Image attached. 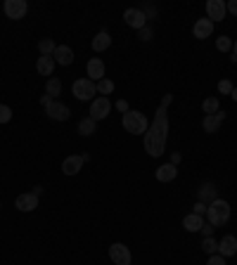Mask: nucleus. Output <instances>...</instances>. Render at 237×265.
<instances>
[{"label":"nucleus","mask_w":237,"mask_h":265,"mask_svg":"<svg viewBox=\"0 0 237 265\" xmlns=\"http://www.w3.org/2000/svg\"><path fill=\"white\" fill-rule=\"evenodd\" d=\"M171 100H173L171 93H166L162 97V102L157 106V116H154V121L150 123L147 133H145V152L150 157H162L164 154L166 138H169V114H166V109L171 105Z\"/></svg>","instance_id":"nucleus-1"},{"label":"nucleus","mask_w":237,"mask_h":265,"mask_svg":"<svg viewBox=\"0 0 237 265\" xmlns=\"http://www.w3.org/2000/svg\"><path fill=\"white\" fill-rule=\"evenodd\" d=\"M230 204L226 199H216L206 206V218H209V225H214V227H223V225L230 220Z\"/></svg>","instance_id":"nucleus-2"},{"label":"nucleus","mask_w":237,"mask_h":265,"mask_svg":"<svg viewBox=\"0 0 237 265\" xmlns=\"http://www.w3.org/2000/svg\"><path fill=\"white\" fill-rule=\"evenodd\" d=\"M123 128L128 130L130 135H145L147 133V128H150V123H147V118H145V114H140V111H126L123 114Z\"/></svg>","instance_id":"nucleus-3"},{"label":"nucleus","mask_w":237,"mask_h":265,"mask_svg":"<svg viewBox=\"0 0 237 265\" xmlns=\"http://www.w3.org/2000/svg\"><path fill=\"white\" fill-rule=\"evenodd\" d=\"M71 93H74L76 100L88 102V100H93V97L97 95V88L90 78H78V81H74V85H71Z\"/></svg>","instance_id":"nucleus-4"},{"label":"nucleus","mask_w":237,"mask_h":265,"mask_svg":"<svg viewBox=\"0 0 237 265\" xmlns=\"http://www.w3.org/2000/svg\"><path fill=\"white\" fill-rule=\"evenodd\" d=\"M45 114L53 118V121H69V116H71V109H69L64 102H59V100H53L50 105L45 106Z\"/></svg>","instance_id":"nucleus-5"},{"label":"nucleus","mask_w":237,"mask_h":265,"mask_svg":"<svg viewBox=\"0 0 237 265\" xmlns=\"http://www.w3.org/2000/svg\"><path fill=\"white\" fill-rule=\"evenodd\" d=\"M109 111H112V102H109L107 97H97L93 100V105H90V118L93 121H102V118L109 116Z\"/></svg>","instance_id":"nucleus-6"},{"label":"nucleus","mask_w":237,"mask_h":265,"mask_svg":"<svg viewBox=\"0 0 237 265\" xmlns=\"http://www.w3.org/2000/svg\"><path fill=\"white\" fill-rule=\"evenodd\" d=\"M2 10L7 14V19H24V14L29 12V5L24 0H5Z\"/></svg>","instance_id":"nucleus-7"},{"label":"nucleus","mask_w":237,"mask_h":265,"mask_svg":"<svg viewBox=\"0 0 237 265\" xmlns=\"http://www.w3.org/2000/svg\"><path fill=\"white\" fill-rule=\"evenodd\" d=\"M226 2L223 0H209L206 2V19H211L214 24H218V21H223L226 19Z\"/></svg>","instance_id":"nucleus-8"},{"label":"nucleus","mask_w":237,"mask_h":265,"mask_svg":"<svg viewBox=\"0 0 237 265\" xmlns=\"http://www.w3.org/2000/svg\"><path fill=\"white\" fill-rule=\"evenodd\" d=\"M109 258L114 265H130V251L126 244H112L109 246Z\"/></svg>","instance_id":"nucleus-9"},{"label":"nucleus","mask_w":237,"mask_h":265,"mask_svg":"<svg viewBox=\"0 0 237 265\" xmlns=\"http://www.w3.org/2000/svg\"><path fill=\"white\" fill-rule=\"evenodd\" d=\"M123 19H126V24H128L130 29H135V31H140L142 26H147V17H145L142 10H138V7H130V10L123 12Z\"/></svg>","instance_id":"nucleus-10"},{"label":"nucleus","mask_w":237,"mask_h":265,"mask_svg":"<svg viewBox=\"0 0 237 265\" xmlns=\"http://www.w3.org/2000/svg\"><path fill=\"white\" fill-rule=\"evenodd\" d=\"M14 206H17L22 213H31V211H36V209H38V197H36L33 192L19 194V197L14 199Z\"/></svg>","instance_id":"nucleus-11"},{"label":"nucleus","mask_w":237,"mask_h":265,"mask_svg":"<svg viewBox=\"0 0 237 265\" xmlns=\"http://www.w3.org/2000/svg\"><path fill=\"white\" fill-rule=\"evenodd\" d=\"M223 121H226V114H223V111H216V114H211V116H204L202 128H204V133L214 135V133L221 130V123H223Z\"/></svg>","instance_id":"nucleus-12"},{"label":"nucleus","mask_w":237,"mask_h":265,"mask_svg":"<svg viewBox=\"0 0 237 265\" xmlns=\"http://www.w3.org/2000/svg\"><path fill=\"white\" fill-rule=\"evenodd\" d=\"M216 199H218V190H216L214 182H204V185L197 190V202H202L209 206V204L216 202Z\"/></svg>","instance_id":"nucleus-13"},{"label":"nucleus","mask_w":237,"mask_h":265,"mask_svg":"<svg viewBox=\"0 0 237 265\" xmlns=\"http://www.w3.org/2000/svg\"><path fill=\"white\" fill-rule=\"evenodd\" d=\"M192 33H194V38H199V41H204V38H209L211 33H214V21L211 19H197L194 21V26H192Z\"/></svg>","instance_id":"nucleus-14"},{"label":"nucleus","mask_w":237,"mask_h":265,"mask_svg":"<svg viewBox=\"0 0 237 265\" xmlns=\"http://www.w3.org/2000/svg\"><path fill=\"white\" fill-rule=\"evenodd\" d=\"M53 59L55 64H62V66H69V64L74 62V50L69 48V45H57L53 53Z\"/></svg>","instance_id":"nucleus-15"},{"label":"nucleus","mask_w":237,"mask_h":265,"mask_svg":"<svg viewBox=\"0 0 237 265\" xmlns=\"http://www.w3.org/2000/svg\"><path fill=\"white\" fill-rule=\"evenodd\" d=\"M88 78H90L93 83H97V81L105 78V64H102L100 57H93V59L88 62Z\"/></svg>","instance_id":"nucleus-16"},{"label":"nucleus","mask_w":237,"mask_h":265,"mask_svg":"<svg viewBox=\"0 0 237 265\" xmlns=\"http://www.w3.org/2000/svg\"><path fill=\"white\" fill-rule=\"evenodd\" d=\"M218 254L223 256V258H230V256L237 254V239L233 234H228V237H223V239L218 242Z\"/></svg>","instance_id":"nucleus-17"},{"label":"nucleus","mask_w":237,"mask_h":265,"mask_svg":"<svg viewBox=\"0 0 237 265\" xmlns=\"http://www.w3.org/2000/svg\"><path fill=\"white\" fill-rule=\"evenodd\" d=\"M83 157H66L64 161H62V173L64 175H76L78 170L83 168Z\"/></svg>","instance_id":"nucleus-18"},{"label":"nucleus","mask_w":237,"mask_h":265,"mask_svg":"<svg viewBox=\"0 0 237 265\" xmlns=\"http://www.w3.org/2000/svg\"><path fill=\"white\" fill-rule=\"evenodd\" d=\"M202 225H204V215L190 213V215H185L183 218V227L187 230V232H199V230H202Z\"/></svg>","instance_id":"nucleus-19"},{"label":"nucleus","mask_w":237,"mask_h":265,"mask_svg":"<svg viewBox=\"0 0 237 265\" xmlns=\"http://www.w3.org/2000/svg\"><path fill=\"white\" fill-rule=\"evenodd\" d=\"M36 71H38L41 76H53L55 59L53 57H48V54H41V57H38V62H36Z\"/></svg>","instance_id":"nucleus-20"},{"label":"nucleus","mask_w":237,"mask_h":265,"mask_svg":"<svg viewBox=\"0 0 237 265\" xmlns=\"http://www.w3.org/2000/svg\"><path fill=\"white\" fill-rule=\"evenodd\" d=\"M176 175H178V168L173 163H164V166L157 168V180L159 182H171L176 180Z\"/></svg>","instance_id":"nucleus-21"},{"label":"nucleus","mask_w":237,"mask_h":265,"mask_svg":"<svg viewBox=\"0 0 237 265\" xmlns=\"http://www.w3.org/2000/svg\"><path fill=\"white\" fill-rule=\"evenodd\" d=\"M109 45H112V36H109L107 31H100L95 38H93V50H95V53H102V50H107Z\"/></svg>","instance_id":"nucleus-22"},{"label":"nucleus","mask_w":237,"mask_h":265,"mask_svg":"<svg viewBox=\"0 0 237 265\" xmlns=\"http://www.w3.org/2000/svg\"><path fill=\"white\" fill-rule=\"evenodd\" d=\"M45 95H50L53 100H57V95H62V81H59V78H48V83H45Z\"/></svg>","instance_id":"nucleus-23"},{"label":"nucleus","mask_w":237,"mask_h":265,"mask_svg":"<svg viewBox=\"0 0 237 265\" xmlns=\"http://www.w3.org/2000/svg\"><path fill=\"white\" fill-rule=\"evenodd\" d=\"M78 133L83 135V138H90L93 133H95V121L88 116V118H81L78 121Z\"/></svg>","instance_id":"nucleus-24"},{"label":"nucleus","mask_w":237,"mask_h":265,"mask_svg":"<svg viewBox=\"0 0 237 265\" xmlns=\"http://www.w3.org/2000/svg\"><path fill=\"white\" fill-rule=\"evenodd\" d=\"M202 109H204L206 116H211V114H216V111H221V102H218V97H206L204 105H202Z\"/></svg>","instance_id":"nucleus-25"},{"label":"nucleus","mask_w":237,"mask_h":265,"mask_svg":"<svg viewBox=\"0 0 237 265\" xmlns=\"http://www.w3.org/2000/svg\"><path fill=\"white\" fill-rule=\"evenodd\" d=\"M202 249H204V254L214 256V254H218V242H216L214 237H204V239H202Z\"/></svg>","instance_id":"nucleus-26"},{"label":"nucleus","mask_w":237,"mask_h":265,"mask_svg":"<svg viewBox=\"0 0 237 265\" xmlns=\"http://www.w3.org/2000/svg\"><path fill=\"white\" fill-rule=\"evenodd\" d=\"M55 41L53 38H43V41L38 43V50H41V54H48V57H53V53H55Z\"/></svg>","instance_id":"nucleus-27"},{"label":"nucleus","mask_w":237,"mask_h":265,"mask_svg":"<svg viewBox=\"0 0 237 265\" xmlns=\"http://www.w3.org/2000/svg\"><path fill=\"white\" fill-rule=\"evenodd\" d=\"M95 88H97V93L105 97V95H109V93L114 90V83H112L109 78H102V81H97V83H95Z\"/></svg>","instance_id":"nucleus-28"},{"label":"nucleus","mask_w":237,"mask_h":265,"mask_svg":"<svg viewBox=\"0 0 237 265\" xmlns=\"http://www.w3.org/2000/svg\"><path fill=\"white\" fill-rule=\"evenodd\" d=\"M216 48H218L221 53H228V50L233 48V38H228V36H221V38L216 41Z\"/></svg>","instance_id":"nucleus-29"},{"label":"nucleus","mask_w":237,"mask_h":265,"mask_svg":"<svg viewBox=\"0 0 237 265\" xmlns=\"http://www.w3.org/2000/svg\"><path fill=\"white\" fill-rule=\"evenodd\" d=\"M152 36H154V29H152L150 24L147 26H142L140 31H138V38H140L142 43H147V41H152Z\"/></svg>","instance_id":"nucleus-30"},{"label":"nucleus","mask_w":237,"mask_h":265,"mask_svg":"<svg viewBox=\"0 0 237 265\" xmlns=\"http://www.w3.org/2000/svg\"><path fill=\"white\" fill-rule=\"evenodd\" d=\"M12 121V109L7 105H0V123H10Z\"/></svg>","instance_id":"nucleus-31"},{"label":"nucleus","mask_w":237,"mask_h":265,"mask_svg":"<svg viewBox=\"0 0 237 265\" xmlns=\"http://www.w3.org/2000/svg\"><path fill=\"white\" fill-rule=\"evenodd\" d=\"M218 93H221V95H230V93H233V83L226 81V78H223V81H218Z\"/></svg>","instance_id":"nucleus-32"},{"label":"nucleus","mask_w":237,"mask_h":265,"mask_svg":"<svg viewBox=\"0 0 237 265\" xmlns=\"http://www.w3.org/2000/svg\"><path fill=\"white\" fill-rule=\"evenodd\" d=\"M140 10H142V14H145L147 19H157V7H152V5H142Z\"/></svg>","instance_id":"nucleus-33"},{"label":"nucleus","mask_w":237,"mask_h":265,"mask_svg":"<svg viewBox=\"0 0 237 265\" xmlns=\"http://www.w3.org/2000/svg\"><path fill=\"white\" fill-rule=\"evenodd\" d=\"M206 265H226V258H223L221 254H214V256H209Z\"/></svg>","instance_id":"nucleus-34"},{"label":"nucleus","mask_w":237,"mask_h":265,"mask_svg":"<svg viewBox=\"0 0 237 265\" xmlns=\"http://www.w3.org/2000/svg\"><path fill=\"white\" fill-rule=\"evenodd\" d=\"M214 225H209V223H204L202 225V230H199V232H202V237H214Z\"/></svg>","instance_id":"nucleus-35"},{"label":"nucleus","mask_w":237,"mask_h":265,"mask_svg":"<svg viewBox=\"0 0 237 265\" xmlns=\"http://www.w3.org/2000/svg\"><path fill=\"white\" fill-rule=\"evenodd\" d=\"M192 213H197V215H206V204L197 202L194 204V209H192Z\"/></svg>","instance_id":"nucleus-36"},{"label":"nucleus","mask_w":237,"mask_h":265,"mask_svg":"<svg viewBox=\"0 0 237 265\" xmlns=\"http://www.w3.org/2000/svg\"><path fill=\"white\" fill-rule=\"evenodd\" d=\"M226 10L233 14V17H237V0H230V2H226Z\"/></svg>","instance_id":"nucleus-37"},{"label":"nucleus","mask_w":237,"mask_h":265,"mask_svg":"<svg viewBox=\"0 0 237 265\" xmlns=\"http://www.w3.org/2000/svg\"><path fill=\"white\" fill-rule=\"evenodd\" d=\"M114 106H117L121 114H126V111H128V102H126V100H117V105Z\"/></svg>","instance_id":"nucleus-38"},{"label":"nucleus","mask_w":237,"mask_h":265,"mask_svg":"<svg viewBox=\"0 0 237 265\" xmlns=\"http://www.w3.org/2000/svg\"><path fill=\"white\" fill-rule=\"evenodd\" d=\"M180 159H183V154H180V152H173V154H171V163H173V166H178V163H180Z\"/></svg>","instance_id":"nucleus-39"},{"label":"nucleus","mask_w":237,"mask_h":265,"mask_svg":"<svg viewBox=\"0 0 237 265\" xmlns=\"http://www.w3.org/2000/svg\"><path fill=\"white\" fill-rule=\"evenodd\" d=\"M50 102H53V97H50V95H43V97H41V105H43V106H48Z\"/></svg>","instance_id":"nucleus-40"},{"label":"nucleus","mask_w":237,"mask_h":265,"mask_svg":"<svg viewBox=\"0 0 237 265\" xmlns=\"http://www.w3.org/2000/svg\"><path fill=\"white\" fill-rule=\"evenodd\" d=\"M33 194L41 197V194H43V185H36V187H33Z\"/></svg>","instance_id":"nucleus-41"},{"label":"nucleus","mask_w":237,"mask_h":265,"mask_svg":"<svg viewBox=\"0 0 237 265\" xmlns=\"http://www.w3.org/2000/svg\"><path fill=\"white\" fill-rule=\"evenodd\" d=\"M230 97H233V100L237 102V88H233V93H230Z\"/></svg>","instance_id":"nucleus-42"},{"label":"nucleus","mask_w":237,"mask_h":265,"mask_svg":"<svg viewBox=\"0 0 237 265\" xmlns=\"http://www.w3.org/2000/svg\"><path fill=\"white\" fill-rule=\"evenodd\" d=\"M233 54H235V57H237V41L233 43Z\"/></svg>","instance_id":"nucleus-43"}]
</instances>
